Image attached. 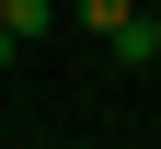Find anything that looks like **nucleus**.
Returning <instances> with one entry per match:
<instances>
[{
	"mask_svg": "<svg viewBox=\"0 0 161 149\" xmlns=\"http://www.w3.org/2000/svg\"><path fill=\"white\" fill-rule=\"evenodd\" d=\"M69 12H80V23H92V35H104V46H115V35L138 23V0H69Z\"/></svg>",
	"mask_w": 161,
	"mask_h": 149,
	"instance_id": "f257e3e1",
	"label": "nucleus"
},
{
	"mask_svg": "<svg viewBox=\"0 0 161 149\" xmlns=\"http://www.w3.org/2000/svg\"><path fill=\"white\" fill-rule=\"evenodd\" d=\"M0 23H12V35H23V46H35V35L58 23V0H0Z\"/></svg>",
	"mask_w": 161,
	"mask_h": 149,
	"instance_id": "f03ea898",
	"label": "nucleus"
},
{
	"mask_svg": "<svg viewBox=\"0 0 161 149\" xmlns=\"http://www.w3.org/2000/svg\"><path fill=\"white\" fill-rule=\"evenodd\" d=\"M12 57H23V35H12V23H0V69H12Z\"/></svg>",
	"mask_w": 161,
	"mask_h": 149,
	"instance_id": "7ed1b4c3",
	"label": "nucleus"
}]
</instances>
